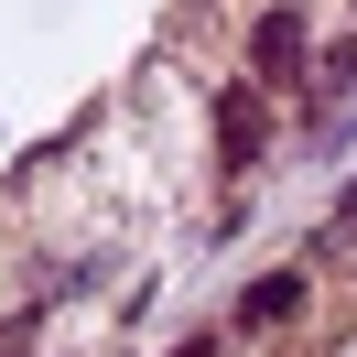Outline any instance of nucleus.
I'll return each instance as SVG.
<instances>
[{
	"label": "nucleus",
	"instance_id": "nucleus-1",
	"mask_svg": "<svg viewBox=\"0 0 357 357\" xmlns=\"http://www.w3.org/2000/svg\"><path fill=\"white\" fill-rule=\"evenodd\" d=\"M314 76V22H303V0H271V11H249V87H303Z\"/></svg>",
	"mask_w": 357,
	"mask_h": 357
},
{
	"label": "nucleus",
	"instance_id": "nucleus-4",
	"mask_svg": "<svg viewBox=\"0 0 357 357\" xmlns=\"http://www.w3.org/2000/svg\"><path fill=\"white\" fill-rule=\"evenodd\" d=\"M357 76V33H335V44H314V76H303V98H335Z\"/></svg>",
	"mask_w": 357,
	"mask_h": 357
},
{
	"label": "nucleus",
	"instance_id": "nucleus-3",
	"mask_svg": "<svg viewBox=\"0 0 357 357\" xmlns=\"http://www.w3.org/2000/svg\"><path fill=\"white\" fill-rule=\"evenodd\" d=\"M303 303H314V282H303V271H260V282L238 292V325H249V335H271L282 314H303Z\"/></svg>",
	"mask_w": 357,
	"mask_h": 357
},
{
	"label": "nucleus",
	"instance_id": "nucleus-2",
	"mask_svg": "<svg viewBox=\"0 0 357 357\" xmlns=\"http://www.w3.org/2000/svg\"><path fill=\"white\" fill-rule=\"evenodd\" d=\"M260 152H271V87L238 76V87H217V162L238 174V162H260Z\"/></svg>",
	"mask_w": 357,
	"mask_h": 357
},
{
	"label": "nucleus",
	"instance_id": "nucleus-5",
	"mask_svg": "<svg viewBox=\"0 0 357 357\" xmlns=\"http://www.w3.org/2000/svg\"><path fill=\"white\" fill-rule=\"evenodd\" d=\"M335 249H347V260H357V195H347V217H335Z\"/></svg>",
	"mask_w": 357,
	"mask_h": 357
}]
</instances>
